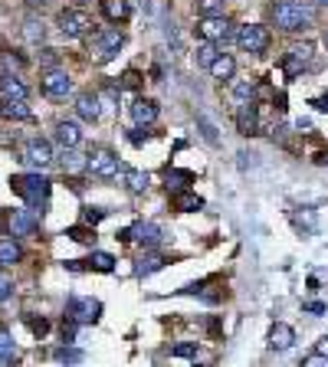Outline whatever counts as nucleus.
I'll use <instances>...</instances> for the list:
<instances>
[{
  "label": "nucleus",
  "instance_id": "obj_42",
  "mask_svg": "<svg viewBox=\"0 0 328 367\" xmlns=\"http://www.w3.org/2000/svg\"><path fill=\"white\" fill-rule=\"evenodd\" d=\"M302 308H306V312H312V315H325V305H322V302H306Z\"/></svg>",
  "mask_w": 328,
  "mask_h": 367
},
{
  "label": "nucleus",
  "instance_id": "obj_26",
  "mask_svg": "<svg viewBox=\"0 0 328 367\" xmlns=\"http://www.w3.org/2000/svg\"><path fill=\"white\" fill-rule=\"evenodd\" d=\"M233 98H237L240 105H253V98H256V82H253V79H237V82H233Z\"/></svg>",
  "mask_w": 328,
  "mask_h": 367
},
{
  "label": "nucleus",
  "instance_id": "obj_43",
  "mask_svg": "<svg viewBox=\"0 0 328 367\" xmlns=\"http://www.w3.org/2000/svg\"><path fill=\"white\" fill-rule=\"evenodd\" d=\"M315 354L328 357V335H325V338H318V341H315Z\"/></svg>",
  "mask_w": 328,
  "mask_h": 367
},
{
  "label": "nucleus",
  "instance_id": "obj_22",
  "mask_svg": "<svg viewBox=\"0 0 328 367\" xmlns=\"http://www.w3.org/2000/svg\"><path fill=\"white\" fill-rule=\"evenodd\" d=\"M237 128H240V135H256V131H260L256 108H253V105H240V112H237Z\"/></svg>",
  "mask_w": 328,
  "mask_h": 367
},
{
  "label": "nucleus",
  "instance_id": "obj_50",
  "mask_svg": "<svg viewBox=\"0 0 328 367\" xmlns=\"http://www.w3.org/2000/svg\"><path fill=\"white\" fill-rule=\"evenodd\" d=\"M325 46H328V30H325Z\"/></svg>",
  "mask_w": 328,
  "mask_h": 367
},
{
  "label": "nucleus",
  "instance_id": "obj_40",
  "mask_svg": "<svg viewBox=\"0 0 328 367\" xmlns=\"http://www.w3.org/2000/svg\"><path fill=\"white\" fill-rule=\"evenodd\" d=\"M56 63H59V59H56V50H43V66H46V73H53Z\"/></svg>",
  "mask_w": 328,
  "mask_h": 367
},
{
  "label": "nucleus",
  "instance_id": "obj_3",
  "mask_svg": "<svg viewBox=\"0 0 328 367\" xmlns=\"http://www.w3.org/2000/svg\"><path fill=\"white\" fill-rule=\"evenodd\" d=\"M13 187V194H20L23 200H27V207H43L46 204V197H50V181H46L43 174L36 171V174H17L10 181Z\"/></svg>",
  "mask_w": 328,
  "mask_h": 367
},
{
  "label": "nucleus",
  "instance_id": "obj_45",
  "mask_svg": "<svg viewBox=\"0 0 328 367\" xmlns=\"http://www.w3.org/2000/svg\"><path fill=\"white\" fill-rule=\"evenodd\" d=\"M27 3H33V7H43V3H50V0H27Z\"/></svg>",
  "mask_w": 328,
  "mask_h": 367
},
{
  "label": "nucleus",
  "instance_id": "obj_38",
  "mask_svg": "<svg viewBox=\"0 0 328 367\" xmlns=\"http://www.w3.org/2000/svg\"><path fill=\"white\" fill-rule=\"evenodd\" d=\"M138 86H142V76H138L135 69H128V73L121 76V89H138Z\"/></svg>",
  "mask_w": 328,
  "mask_h": 367
},
{
  "label": "nucleus",
  "instance_id": "obj_21",
  "mask_svg": "<svg viewBox=\"0 0 328 367\" xmlns=\"http://www.w3.org/2000/svg\"><path fill=\"white\" fill-rule=\"evenodd\" d=\"M102 13L112 23H125V20H131V3L128 0H102Z\"/></svg>",
  "mask_w": 328,
  "mask_h": 367
},
{
  "label": "nucleus",
  "instance_id": "obj_9",
  "mask_svg": "<svg viewBox=\"0 0 328 367\" xmlns=\"http://www.w3.org/2000/svg\"><path fill=\"white\" fill-rule=\"evenodd\" d=\"M98 312H102V302L98 299H69V322L76 324H92L98 318Z\"/></svg>",
  "mask_w": 328,
  "mask_h": 367
},
{
  "label": "nucleus",
  "instance_id": "obj_29",
  "mask_svg": "<svg viewBox=\"0 0 328 367\" xmlns=\"http://www.w3.org/2000/svg\"><path fill=\"white\" fill-rule=\"evenodd\" d=\"M86 262H89V269H96V272H115V260H112L109 253H92Z\"/></svg>",
  "mask_w": 328,
  "mask_h": 367
},
{
  "label": "nucleus",
  "instance_id": "obj_37",
  "mask_svg": "<svg viewBox=\"0 0 328 367\" xmlns=\"http://www.w3.org/2000/svg\"><path fill=\"white\" fill-rule=\"evenodd\" d=\"M13 295V282H10V276L7 272H0V302H7Z\"/></svg>",
  "mask_w": 328,
  "mask_h": 367
},
{
  "label": "nucleus",
  "instance_id": "obj_13",
  "mask_svg": "<svg viewBox=\"0 0 328 367\" xmlns=\"http://www.w3.org/2000/svg\"><path fill=\"white\" fill-rule=\"evenodd\" d=\"M308 59H312V46H308V43L292 46V50L285 53V59H283V69L289 73V76H299V73L308 66Z\"/></svg>",
  "mask_w": 328,
  "mask_h": 367
},
{
  "label": "nucleus",
  "instance_id": "obj_33",
  "mask_svg": "<svg viewBox=\"0 0 328 367\" xmlns=\"http://www.w3.org/2000/svg\"><path fill=\"white\" fill-rule=\"evenodd\" d=\"M197 125H200V135H204V138H207L210 144H217V141H220V135H217V128L210 125V119H207V115H197Z\"/></svg>",
  "mask_w": 328,
  "mask_h": 367
},
{
  "label": "nucleus",
  "instance_id": "obj_17",
  "mask_svg": "<svg viewBox=\"0 0 328 367\" xmlns=\"http://www.w3.org/2000/svg\"><path fill=\"white\" fill-rule=\"evenodd\" d=\"M131 119L138 121L142 128L154 125V121H158V102H154V98H135V105H131Z\"/></svg>",
  "mask_w": 328,
  "mask_h": 367
},
{
  "label": "nucleus",
  "instance_id": "obj_1",
  "mask_svg": "<svg viewBox=\"0 0 328 367\" xmlns=\"http://www.w3.org/2000/svg\"><path fill=\"white\" fill-rule=\"evenodd\" d=\"M315 23V7H308L306 0H279L273 3V27L283 33H299L308 30Z\"/></svg>",
  "mask_w": 328,
  "mask_h": 367
},
{
  "label": "nucleus",
  "instance_id": "obj_46",
  "mask_svg": "<svg viewBox=\"0 0 328 367\" xmlns=\"http://www.w3.org/2000/svg\"><path fill=\"white\" fill-rule=\"evenodd\" d=\"M308 3H318V7H328V0H308Z\"/></svg>",
  "mask_w": 328,
  "mask_h": 367
},
{
  "label": "nucleus",
  "instance_id": "obj_25",
  "mask_svg": "<svg viewBox=\"0 0 328 367\" xmlns=\"http://www.w3.org/2000/svg\"><path fill=\"white\" fill-rule=\"evenodd\" d=\"M23 260V249L17 239H0V266H13Z\"/></svg>",
  "mask_w": 328,
  "mask_h": 367
},
{
  "label": "nucleus",
  "instance_id": "obj_30",
  "mask_svg": "<svg viewBox=\"0 0 328 367\" xmlns=\"http://www.w3.org/2000/svg\"><path fill=\"white\" fill-rule=\"evenodd\" d=\"M227 7V0H197V13L200 17H220Z\"/></svg>",
  "mask_w": 328,
  "mask_h": 367
},
{
  "label": "nucleus",
  "instance_id": "obj_24",
  "mask_svg": "<svg viewBox=\"0 0 328 367\" xmlns=\"http://www.w3.org/2000/svg\"><path fill=\"white\" fill-rule=\"evenodd\" d=\"M164 181H167V190H171V194H181V190H187V184L194 181V174L181 171V167H167Z\"/></svg>",
  "mask_w": 328,
  "mask_h": 367
},
{
  "label": "nucleus",
  "instance_id": "obj_5",
  "mask_svg": "<svg viewBox=\"0 0 328 367\" xmlns=\"http://www.w3.org/2000/svg\"><path fill=\"white\" fill-rule=\"evenodd\" d=\"M82 171H86L89 177H96V181H112V177H119L121 161L109 148H98V151L86 154V167H82Z\"/></svg>",
  "mask_w": 328,
  "mask_h": 367
},
{
  "label": "nucleus",
  "instance_id": "obj_2",
  "mask_svg": "<svg viewBox=\"0 0 328 367\" xmlns=\"http://www.w3.org/2000/svg\"><path fill=\"white\" fill-rule=\"evenodd\" d=\"M92 13L82 10V7H66V10L56 13V30H59V36H66V40H82V36H89L92 33Z\"/></svg>",
  "mask_w": 328,
  "mask_h": 367
},
{
  "label": "nucleus",
  "instance_id": "obj_28",
  "mask_svg": "<svg viewBox=\"0 0 328 367\" xmlns=\"http://www.w3.org/2000/svg\"><path fill=\"white\" fill-rule=\"evenodd\" d=\"M174 210H181V214H194V210H204V200H200L197 194L181 190V194H174Z\"/></svg>",
  "mask_w": 328,
  "mask_h": 367
},
{
  "label": "nucleus",
  "instance_id": "obj_10",
  "mask_svg": "<svg viewBox=\"0 0 328 367\" xmlns=\"http://www.w3.org/2000/svg\"><path fill=\"white\" fill-rule=\"evenodd\" d=\"M40 89H43V96H50V98H66V96H73V79H69V73H63V69H53V73L43 76Z\"/></svg>",
  "mask_w": 328,
  "mask_h": 367
},
{
  "label": "nucleus",
  "instance_id": "obj_34",
  "mask_svg": "<svg viewBox=\"0 0 328 367\" xmlns=\"http://www.w3.org/2000/svg\"><path fill=\"white\" fill-rule=\"evenodd\" d=\"M23 36H27L30 43H40V40H43V23H40V20H27V27H23Z\"/></svg>",
  "mask_w": 328,
  "mask_h": 367
},
{
  "label": "nucleus",
  "instance_id": "obj_23",
  "mask_svg": "<svg viewBox=\"0 0 328 367\" xmlns=\"http://www.w3.org/2000/svg\"><path fill=\"white\" fill-rule=\"evenodd\" d=\"M164 256H158V253H144V256H138L135 260V276H151V272L164 269Z\"/></svg>",
  "mask_w": 328,
  "mask_h": 367
},
{
  "label": "nucleus",
  "instance_id": "obj_31",
  "mask_svg": "<svg viewBox=\"0 0 328 367\" xmlns=\"http://www.w3.org/2000/svg\"><path fill=\"white\" fill-rule=\"evenodd\" d=\"M63 167L66 171H79V167H86V158L76 154V148H69V151H63Z\"/></svg>",
  "mask_w": 328,
  "mask_h": 367
},
{
  "label": "nucleus",
  "instance_id": "obj_18",
  "mask_svg": "<svg viewBox=\"0 0 328 367\" xmlns=\"http://www.w3.org/2000/svg\"><path fill=\"white\" fill-rule=\"evenodd\" d=\"M76 115L82 121H98L102 108H98V96H96V92H79V96H76Z\"/></svg>",
  "mask_w": 328,
  "mask_h": 367
},
{
  "label": "nucleus",
  "instance_id": "obj_11",
  "mask_svg": "<svg viewBox=\"0 0 328 367\" xmlns=\"http://www.w3.org/2000/svg\"><path fill=\"white\" fill-rule=\"evenodd\" d=\"M7 227H10L13 239L30 237L33 230H36V216H33L30 210H10V214H7Z\"/></svg>",
  "mask_w": 328,
  "mask_h": 367
},
{
  "label": "nucleus",
  "instance_id": "obj_49",
  "mask_svg": "<svg viewBox=\"0 0 328 367\" xmlns=\"http://www.w3.org/2000/svg\"><path fill=\"white\" fill-rule=\"evenodd\" d=\"M318 108H328V96H325V98H322V102H318Z\"/></svg>",
  "mask_w": 328,
  "mask_h": 367
},
{
  "label": "nucleus",
  "instance_id": "obj_36",
  "mask_svg": "<svg viewBox=\"0 0 328 367\" xmlns=\"http://www.w3.org/2000/svg\"><path fill=\"white\" fill-rule=\"evenodd\" d=\"M102 216H105V210H102V207H86V210H82V223H92V227H96Z\"/></svg>",
  "mask_w": 328,
  "mask_h": 367
},
{
  "label": "nucleus",
  "instance_id": "obj_27",
  "mask_svg": "<svg viewBox=\"0 0 328 367\" xmlns=\"http://www.w3.org/2000/svg\"><path fill=\"white\" fill-rule=\"evenodd\" d=\"M217 56H220L217 43H207V40H204V43H200V46H197V50H194V59H197V66H204V69H210V66L217 63Z\"/></svg>",
  "mask_w": 328,
  "mask_h": 367
},
{
  "label": "nucleus",
  "instance_id": "obj_16",
  "mask_svg": "<svg viewBox=\"0 0 328 367\" xmlns=\"http://www.w3.org/2000/svg\"><path fill=\"white\" fill-rule=\"evenodd\" d=\"M292 345H295V328L285 322H276L273 328H269V347H273V351H289Z\"/></svg>",
  "mask_w": 328,
  "mask_h": 367
},
{
  "label": "nucleus",
  "instance_id": "obj_44",
  "mask_svg": "<svg viewBox=\"0 0 328 367\" xmlns=\"http://www.w3.org/2000/svg\"><path fill=\"white\" fill-rule=\"evenodd\" d=\"M30 328L36 331V335H46V328H50V324H46L43 318H40V322H30Z\"/></svg>",
  "mask_w": 328,
  "mask_h": 367
},
{
  "label": "nucleus",
  "instance_id": "obj_20",
  "mask_svg": "<svg viewBox=\"0 0 328 367\" xmlns=\"http://www.w3.org/2000/svg\"><path fill=\"white\" fill-rule=\"evenodd\" d=\"M207 73H210V79H217V82H230V79H233V73H237V59H233L230 53H220L217 63L210 66Z\"/></svg>",
  "mask_w": 328,
  "mask_h": 367
},
{
  "label": "nucleus",
  "instance_id": "obj_4",
  "mask_svg": "<svg viewBox=\"0 0 328 367\" xmlns=\"http://www.w3.org/2000/svg\"><path fill=\"white\" fill-rule=\"evenodd\" d=\"M273 43V33L269 27H262V23H243L240 30H237V46H240L243 53H253V56H262Z\"/></svg>",
  "mask_w": 328,
  "mask_h": 367
},
{
  "label": "nucleus",
  "instance_id": "obj_48",
  "mask_svg": "<svg viewBox=\"0 0 328 367\" xmlns=\"http://www.w3.org/2000/svg\"><path fill=\"white\" fill-rule=\"evenodd\" d=\"M10 364V357H0V367H7Z\"/></svg>",
  "mask_w": 328,
  "mask_h": 367
},
{
  "label": "nucleus",
  "instance_id": "obj_8",
  "mask_svg": "<svg viewBox=\"0 0 328 367\" xmlns=\"http://www.w3.org/2000/svg\"><path fill=\"white\" fill-rule=\"evenodd\" d=\"M23 161L30 164V167H36V171L50 167V164H53V144L43 138H30L23 144Z\"/></svg>",
  "mask_w": 328,
  "mask_h": 367
},
{
  "label": "nucleus",
  "instance_id": "obj_32",
  "mask_svg": "<svg viewBox=\"0 0 328 367\" xmlns=\"http://www.w3.org/2000/svg\"><path fill=\"white\" fill-rule=\"evenodd\" d=\"M17 354V341L10 338L7 328H0V357H13Z\"/></svg>",
  "mask_w": 328,
  "mask_h": 367
},
{
  "label": "nucleus",
  "instance_id": "obj_7",
  "mask_svg": "<svg viewBox=\"0 0 328 367\" xmlns=\"http://www.w3.org/2000/svg\"><path fill=\"white\" fill-rule=\"evenodd\" d=\"M197 36L207 40V43H227L233 36V23L220 13V17H200L197 20Z\"/></svg>",
  "mask_w": 328,
  "mask_h": 367
},
{
  "label": "nucleus",
  "instance_id": "obj_14",
  "mask_svg": "<svg viewBox=\"0 0 328 367\" xmlns=\"http://www.w3.org/2000/svg\"><path fill=\"white\" fill-rule=\"evenodd\" d=\"M121 184H125V190L128 194H144L148 187H151V174L148 171H138V167H121Z\"/></svg>",
  "mask_w": 328,
  "mask_h": 367
},
{
  "label": "nucleus",
  "instance_id": "obj_41",
  "mask_svg": "<svg viewBox=\"0 0 328 367\" xmlns=\"http://www.w3.org/2000/svg\"><path fill=\"white\" fill-rule=\"evenodd\" d=\"M69 237H73V239H79V243H89V239H96V233H86V230L73 227V230H69Z\"/></svg>",
  "mask_w": 328,
  "mask_h": 367
},
{
  "label": "nucleus",
  "instance_id": "obj_39",
  "mask_svg": "<svg viewBox=\"0 0 328 367\" xmlns=\"http://www.w3.org/2000/svg\"><path fill=\"white\" fill-rule=\"evenodd\" d=\"M302 367H328V357H322V354H308L306 361H302Z\"/></svg>",
  "mask_w": 328,
  "mask_h": 367
},
{
  "label": "nucleus",
  "instance_id": "obj_12",
  "mask_svg": "<svg viewBox=\"0 0 328 367\" xmlns=\"http://www.w3.org/2000/svg\"><path fill=\"white\" fill-rule=\"evenodd\" d=\"M56 144L63 148V151H69V148H79L82 144V128H79V121H59L56 125Z\"/></svg>",
  "mask_w": 328,
  "mask_h": 367
},
{
  "label": "nucleus",
  "instance_id": "obj_19",
  "mask_svg": "<svg viewBox=\"0 0 328 367\" xmlns=\"http://www.w3.org/2000/svg\"><path fill=\"white\" fill-rule=\"evenodd\" d=\"M30 89L23 86V79L17 73H3L0 76V98H27Z\"/></svg>",
  "mask_w": 328,
  "mask_h": 367
},
{
  "label": "nucleus",
  "instance_id": "obj_47",
  "mask_svg": "<svg viewBox=\"0 0 328 367\" xmlns=\"http://www.w3.org/2000/svg\"><path fill=\"white\" fill-rule=\"evenodd\" d=\"M318 161H322V164H328V151H325V154H318Z\"/></svg>",
  "mask_w": 328,
  "mask_h": 367
},
{
  "label": "nucleus",
  "instance_id": "obj_35",
  "mask_svg": "<svg viewBox=\"0 0 328 367\" xmlns=\"http://www.w3.org/2000/svg\"><path fill=\"white\" fill-rule=\"evenodd\" d=\"M171 357H197V341H184V345L171 347Z\"/></svg>",
  "mask_w": 328,
  "mask_h": 367
},
{
  "label": "nucleus",
  "instance_id": "obj_6",
  "mask_svg": "<svg viewBox=\"0 0 328 367\" xmlns=\"http://www.w3.org/2000/svg\"><path fill=\"white\" fill-rule=\"evenodd\" d=\"M121 43H125L121 30H96L92 33V43H89V53L96 56V63H109V59L119 56Z\"/></svg>",
  "mask_w": 328,
  "mask_h": 367
},
{
  "label": "nucleus",
  "instance_id": "obj_15",
  "mask_svg": "<svg viewBox=\"0 0 328 367\" xmlns=\"http://www.w3.org/2000/svg\"><path fill=\"white\" fill-rule=\"evenodd\" d=\"M0 115L10 121H30L33 108L27 105V98H0Z\"/></svg>",
  "mask_w": 328,
  "mask_h": 367
}]
</instances>
